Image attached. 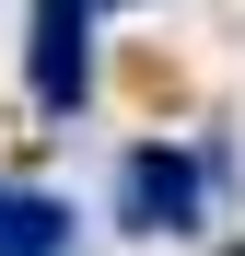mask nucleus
I'll return each instance as SVG.
<instances>
[{
    "instance_id": "f03ea898",
    "label": "nucleus",
    "mask_w": 245,
    "mask_h": 256,
    "mask_svg": "<svg viewBox=\"0 0 245 256\" xmlns=\"http://www.w3.org/2000/svg\"><path fill=\"white\" fill-rule=\"evenodd\" d=\"M94 12L105 0H24V94L47 128H70L94 105Z\"/></svg>"
},
{
    "instance_id": "f257e3e1",
    "label": "nucleus",
    "mask_w": 245,
    "mask_h": 256,
    "mask_svg": "<svg viewBox=\"0 0 245 256\" xmlns=\"http://www.w3.org/2000/svg\"><path fill=\"white\" fill-rule=\"evenodd\" d=\"M210 186H233V163H222V140H140L129 163H117V222L129 233H198L210 222Z\"/></svg>"
},
{
    "instance_id": "20e7f679",
    "label": "nucleus",
    "mask_w": 245,
    "mask_h": 256,
    "mask_svg": "<svg viewBox=\"0 0 245 256\" xmlns=\"http://www.w3.org/2000/svg\"><path fill=\"white\" fill-rule=\"evenodd\" d=\"M233 256H245V244H233Z\"/></svg>"
},
{
    "instance_id": "7ed1b4c3",
    "label": "nucleus",
    "mask_w": 245,
    "mask_h": 256,
    "mask_svg": "<svg viewBox=\"0 0 245 256\" xmlns=\"http://www.w3.org/2000/svg\"><path fill=\"white\" fill-rule=\"evenodd\" d=\"M0 256H70V198L0 175Z\"/></svg>"
}]
</instances>
